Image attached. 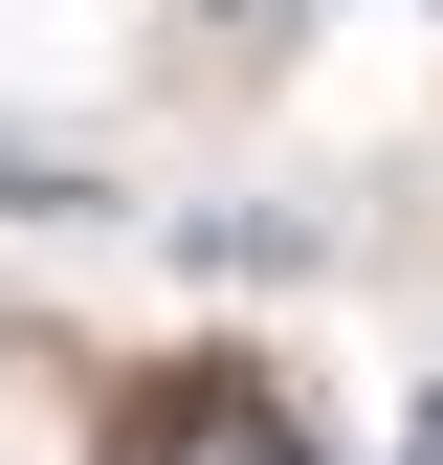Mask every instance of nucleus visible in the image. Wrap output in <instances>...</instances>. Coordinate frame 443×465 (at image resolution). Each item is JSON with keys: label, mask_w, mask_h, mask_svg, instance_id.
<instances>
[{"label": "nucleus", "mask_w": 443, "mask_h": 465, "mask_svg": "<svg viewBox=\"0 0 443 465\" xmlns=\"http://www.w3.org/2000/svg\"><path fill=\"white\" fill-rule=\"evenodd\" d=\"M133 465H310V443H289V421H244V399H178Z\"/></svg>", "instance_id": "1"}, {"label": "nucleus", "mask_w": 443, "mask_h": 465, "mask_svg": "<svg viewBox=\"0 0 443 465\" xmlns=\"http://www.w3.org/2000/svg\"><path fill=\"white\" fill-rule=\"evenodd\" d=\"M44 200H67V178H44V155H0V222H44Z\"/></svg>", "instance_id": "2"}, {"label": "nucleus", "mask_w": 443, "mask_h": 465, "mask_svg": "<svg viewBox=\"0 0 443 465\" xmlns=\"http://www.w3.org/2000/svg\"><path fill=\"white\" fill-rule=\"evenodd\" d=\"M421 465H443V399H421Z\"/></svg>", "instance_id": "3"}]
</instances>
